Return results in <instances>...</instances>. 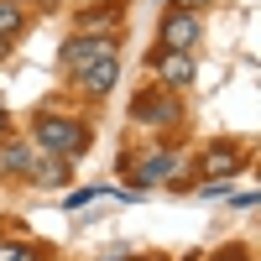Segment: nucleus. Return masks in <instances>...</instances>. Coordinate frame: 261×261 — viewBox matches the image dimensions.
I'll return each mask as SVG.
<instances>
[{"instance_id": "1", "label": "nucleus", "mask_w": 261, "mask_h": 261, "mask_svg": "<svg viewBox=\"0 0 261 261\" xmlns=\"http://www.w3.org/2000/svg\"><path fill=\"white\" fill-rule=\"evenodd\" d=\"M37 141H42V151H53V157L73 162L79 151L89 146V130H84L73 115H42V120H37Z\"/></svg>"}, {"instance_id": "2", "label": "nucleus", "mask_w": 261, "mask_h": 261, "mask_svg": "<svg viewBox=\"0 0 261 261\" xmlns=\"http://www.w3.org/2000/svg\"><path fill=\"white\" fill-rule=\"evenodd\" d=\"M110 53H115V37H94V32H84V37H73L68 47L58 53V63H63L68 73H79L84 63H94V58H110Z\"/></svg>"}, {"instance_id": "3", "label": "nucleus", "mask_w": 261, "mask_h": 261, "mask_svg": "<svg viewBox=\"0 0 261 261\" xmlns=\"http://www.w3.org/2000/svg\"><path fill=\"white\" fill-rule=\"evenodd\" d=\"M193 42H199V11H167L162 47L167 53H193Z\"/></svg>"}, {"instance_id": "4", "label": "nucleus", "mask_w": 261, "mask_h": 261, "mask_svg": "<svg viewBox=\"0 0 261 261\" xmlns=\"http://www.w3.org/2000/svg\"><path fill=\"white\" fill-rule=\"evenodd\" d=\"M73 79H79V89H84V94H110V89H115V79H120V63H115V53H110V58H94V63H84Z\"/></svg>"}, {"instance_id": "5", "label": "nucleus", "mask_w": 261, "mask_h": 261, "mask_svg": "<svg viewBox=\"0 0 261 261\" xmlns=\"http://www.w3.org/2000/svg\"><path fill=\"white\" fill-rule=\"evenodd\" d=\"M136 120H146V125H172V120H183V110H178V99H172V89H162V94H141V99H136Z\"/></svg>"}, {"instance_id": "6", "label": "nucleus", "mask_w": 261, "mask_h": 261, "mask_svg": "<svg viewBox=\"0 0 261 261\" xmlns=\"http://www.w3.org/2000/svg\"><path fill=\"white\" fill-rule=\"evenodd\" d=\"M157 79H162V89H188V84H193V58L162 47V58H157Z\"/></svg>"}, {"instance_id": "7", "label": "nucleus", "mask_w": 261, "mask_h": 261, "mask_svg": "<svg viewBox=\"0 0 261 261\" xmlns=\"http://www.w3.org/2000/svg\"><path fill=\"white\" fill-rule=\"evenodd\" d=\"M178 172H183V151H151L146 167H141V188H151V183H178Z\"/></svg>"}, {"instance_id": "8", "label": "nucleus", "mask_w": 261, "mask_h": 261, "mask_svg": "<svg viewBox=\"0 0 261 261\" xmlns=\"http://www.w3.org/2000/svg\"><path fill=\"white\" fill-rule=\"evenodd\" d=\"M199 167L209 172V178H230V172L241 167V146H235V141H214V146L204 151V162H199Z\"/></svg>"}, {"instance_id": "9", "label": "nucleus", "mask_w": 261, "mask_h": 261, "mask_svg": "<svg viewBox=\"0 0 261 261\" xmlns=\"http://www.w3.org/2000/svg\"><path fill=\"white\" fill-rule=\"evenodd\" d=\"M27 178H32V183H42V188H58V183H68V162L53 157V151H42V157H32Z\"/></svg>"}, {"instance_id": "10", "label": "nucleus", "mask_w": 261, "mask_h": 261, "mask_svg": "<svg viewBox=\"0 0 261 261\" xmlns=\"http://www.w3.org/2000/svg\"><path fill=\"white\" fill-rule=\"evenodd\" d=\"M27 167H32V146L27 141H6L0 146V172H6V178H27Z\"/></svg>"}, {"instance_id": "11", "label": "nucleus", "mask_w": 261, "mask_h": 261, "mask_svg": "<svg viewBox=\"0 0 261 261\" xmlns=\"http://www.w3.org/2000/svg\"><path fill=\"white\" fill-rule=\"evenodd\" d=\"M21 27H27V16H21L16 0H0V37H16Z\"/></svg>"}, {"instance_id": "12", "label": "nucleus", "mask_w": 261, "mask_h": 261, "mask_svg": "<svg viewBox=\"0 0 261 261\" xmlns=\"http://www.w3.org/2000/svg\"><path fill=\"white\" fill-rule=\"evenodd\" d=\"M0 261H47L37 246H0Z\"/></svg>"}, {"instance_id": "13", "label": "nucleus", "mask_w": 261, "mask_h": 261, "mask_svg": "<svg viewBox=\"0 0 261 261\" xmlns=\"http://www.w3.org/2000/svg\"><path fill=\"white\" fill-rule=\"evenodd\" d=\"M94 193H99V188H79V193H68V204H63V209H84V204L94 199Z\"/></svg>"}, {"instance_id": "14", "label": "nucleus", "mask_w": 261, "mask_h": 261, "mask_svg": "<svg viewBox=\"0 0 261 261\" xmlns=\"http://www.w3.org/2000/svg\"><path fill=\"white\" fill-rule=\"evenodd\" d=\"M209 0H178V11H204Z\"/></svg>"}, {"instance_id": "15", "label": "nucleus", "mask_w": 261, "mask_h": 261, "mask_svg": "<svg viewBox=\"0 0 261 261\" xmlns=\"http://www.w3.org/2000/svg\"><path fill=\"white\" fill-rule=\"evenodd\" d=\"M11 58V37H0V63H6Z\"/></svg>"}, {"instance_id": "16", "label": "nucleus", "mask_w": 261, "mask_h": 261, "mask_svg": "<svg viewBox=\"0 0 261 261\" xmlns=\"http://www.w3.org/2000/svg\"><path fill=\"white\" fill-rule=\"evenodd\" d=\"M214 261H246V256H241V251H230V256H225V251H220V256H214Z\"/></svg>"}, {"instance_id": "17", "label": "nucleus", "mask_w": 261, "mask_h": 261, "mask_svg": "<svg viewBox=\"0 0 261 261\" xmlns=\"http://www.w3.org/2000/svg\"><path fill=\"white\" fill-rule=\"evenodd\" d=\"M6 130H11V115H6V110H0V136H6Z\"/></svg>"}, {"instance_id": "18", "label": "nucleus", "mask_w": 261, "mask_h": 261, "mask_svg": "<svg viewBox=\"0 0 261 261\" xmlns=\"http://www.w3.org/2000/svg\"><path fill=\"white\" fill-rule=\"evenodd\" d=\"M115 261H130V256H115Z\"/></svg>"}, {"instance_id": "19", "label": "nucleus", "mask_w": 261, "mask_h": 261, "mask_svg": "<svg viewBox=\"0 0 261 261\" xmlns=\"http://www.w3.org/2000/svg\"><path fill=\"white\" fill-rule=\"evenodd\" d=\"M84 6H94V0H84Z\"/></svg>"}]
</instances>
